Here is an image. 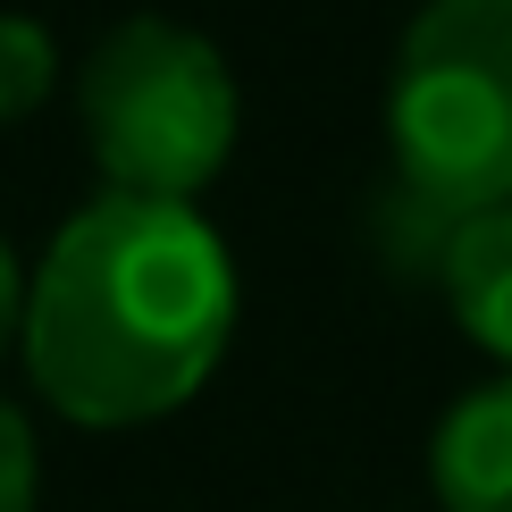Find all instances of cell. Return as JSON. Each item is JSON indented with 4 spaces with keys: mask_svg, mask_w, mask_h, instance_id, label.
I'll list each match as a JSON object with an SVG mask.
<instances>
[{
    "mask_svg": "<svg viewBox=\"0 0 512 512\" xmlns=\"http://www.w3.org/2000/svg\"><path fill=\"white\" fill-rule=\"evenodd\" d=\"M236 336V261L194 202L101 194L26 286V378L84 429L177 412Z\"/></svg>",
    "mask_w": 512,
    "mask_h": 512,
    "instance_id": "1",
    "label": "cell"
},
{
    "mask_svg": "<svg viewBox=\"0 0 512 512\" xmlns=\"http://www.w3.org/2000/svg\"><path fill=\"white\" fill-rule=\"evenodd\" d=\"M387 135L403 185L445 219L512 202V0H429L403 26Z\"/></svg>",
    "mask_w": 512,
    "mask_h": 512,
    "instance_id": "3",
    "label": "cell"
},
{
    "mask_svg": "<svg viewBox=\"0 0 512 512\" xmlns=\"http://www.w3.org/2000/svg\"><path fill=\"white\" fill-rule=\"evenodd\" d=\"M76 110L110 194L194 202L236 152V76L177 17H118L76 68Z\"/></svg>",
    "mask_w": 512,
    "mask_h": 512,
    "instance_id": "2",
    "label": "cell"
},
{
    "mask_svg": "<svg viewBox=\"0 0 512 512\" xmlns=\"http://www.w3.org/2000/svg\"><path fill=\"white\" fill-rule=\"evenodd\" d=\"M26 286H34V277L17 269L9 236H0V361H9L17 345H26Z\"/></svg>",
    "mask_w": 512,
    "mask_h": 512,
    "instance_id": "8",
    "label": "cell"
},
{
    "mask_svg": "<svg viewBox=\"0 0 512 512\" xmlns=\"http://www.w3.org/2000/svg\"><path fill=\"white\" fill-rule=\"evenodd\" d=\"M429 479L445 512H512V370L471 387L437 420Z\"/></svg>",
    "mask_w": 512,
    "mask_h": 512,
    "instance_id": "4",
    "label": "cell"
},
{
    "mask_svg": "<svg viewBox=\"0 0 512 512\" xmlns=\"http://www.w3.org/2000/svg\"><path fill=\"white\" fill-rule=\"evenodd\" d=\"M59 84V42L26 9H0V118H26Z\"/></svg>",
    "mask_w": 512,
    "mask_h": 512,
    "instance_id": "6",
    "label": "cell"
},
{
    "mask_svg": "<svg viewBox=\"0 0 512 512\" xmlns=\"http://www.w3.org/2000/svg\"><path fill=\"white\" fill-rule=\"evenodd\" d=\"M437 269H445V303H454V319L512 370V202L479 210V219H454Z\"/></svg>",
    "mask_w": 512,
    "mask_h": 512,
    "instance_id": "5",
    "label": "cell"
},
{
    "mask_svg": "<svg viewBox=\"0 0 512 512\" xmlns=\"http://www.w3.org/2000/svg\"><path fill=\"white\" fill-rule=\"evenodd\" d=\"M42 496V454H34V429L9 395H0V512H34Z\"/></svg>",
    "mask_w": 512,
    "mask_h": 512,
    "instance_id": "7",
    "label": "cell"
}]
</instances>
